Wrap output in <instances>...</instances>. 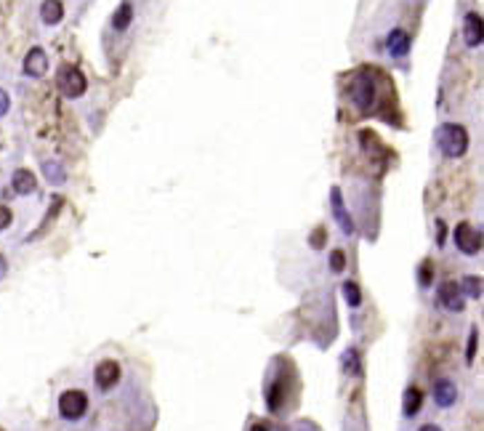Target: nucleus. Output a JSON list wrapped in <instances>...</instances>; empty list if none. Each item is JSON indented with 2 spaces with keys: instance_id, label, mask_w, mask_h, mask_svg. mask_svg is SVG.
I'll return each mask as SVG.
<instances>
[{
  "instance_id": "obj_17",
  "label": "nucleus",
  "mask_w": 484,
  "mask_h": 431,
  "mask_svg": "<svg viewBox=\"0 0 484 431\" xmlns=\"http://www.w3.org/2000/svg\"><path fill=\"white\" fill-rule=\"evenodd\" d=\"M344 298L348 306H360L362 304V291H360V285L357 282H344Z\"/></svg>"
},
{
  "instance_id": "obj_14",
  "label": "nucleus",
  "mask_w": 484,
  "mask_h": 431,
  "mask_svg": "<svg viewBox=\"0 0 484 431\" xmlns=\"http://www.w3.org/2000/svg\"><path fill=\"white\" fill-rule=\"evenodd\" d=\"M386 48H389V53L391 56H404L407 53V48H410V37H407V33L404 30H394V33L386 37Z\"/></svg>"
},
{
  "instance_id": "obj_1",
  "label": "nucleus",
  "mask_w": 484,
  "mask_h": 431,
  "mask_svg": "<svg viewBox=\"0 0 484 431\" xmlns=\"http://www.w3.org/2000/svg\"><path fill=\"white\" fill-rule=\"evenodd\" d=\"M436 144L447 157H463L468 149V131L458 122H445L436 131Z\"/></svg>"
},
{
  "instance_id": "obj_18",
  "label": "nucleus",
  "mask_w": 484,
  "mask_h": 431,
  "mask_svg": "<svg viewBox=\"0 0 484 431\" xmlns=\"http://www.w3.org/2000/svg\"><path fill=\"white\" fill-rule=\"evenodd\" d=\"M460 293L471 295V298H482V279L479 277H466L460 285Z\"/></svg>"
},
{
  "instance_id": "obj_15",
  "label": "nucleus",
  "mask_w": 484,
  "mask_h": 431,
  "mask_svg": "<svg viewBox=\"0 0 484 431\" xmlns=\"http://www.w3.org/2000/svg\"><path fill=\"white\" fill-rule=\"evenodd\" d=\"M133 21V6L131 3H122L120 8L115 11V17H112V27L122 33V30H128V24Z\"/></svg>"
},
{
  "instance_id": "obj_30",
  "label": "nucleus",
  "mask_w": 484,
  "mask_h": 431,
  "mask_svg": "<svg viewBox=\"0 0 484 431\" xmlns=\"http://www.w3.org/2000/svg\"><path fill=\"white\" fill-rule=\"evenodd\" d=\"M250 431H269V429H266L263 423H256V426H253V429H250Z\"/></svg>"
},
{
  "instance_id": "obj_12",
  "label": "nucleus",
  "mask_w": 484,
  "mask_h": 431,
  "mask_svg": "<svg viewBox=\"0 0 484 431\" xmlns=\"http://www.w3.org/2000/svg\"><path fill=\"white\" fill-rule=\"evenodd\" d=\"M11 187L17 194H32L37 190V178H35L32 171H27V168H17L14 176H11Z\"/></svg>"
},
{
  "instance_id": "obj_2",
  "label": "nucleus",
  "mask_w": 484,
  "mask_h": 431,
  "mask_svg": "<svg viewBox=\"0 0 484 431\" xmlns=\"http://www.w3.org/2000/svg\"><path fill=\"white\" fill-rule=\"evenodd\" d=\"M348 93H351V102L357 104L362 112H370L375 99H378V86H375V80H373L367 72H360V75L351 80Z\"/></svg>"
},
{
  "instance_id": "obj_28",
  "label": "nucleus",
  "mask_w": 484,
  "mask_h": 431,
  "mask_svg": "<svg viewBox=\"0 0 484 431\" xmlns=\"http://www.w3.org/2000/svg\"><path fill=\"white\" fill-rule=\"evenodd\" d=\"M418 431H442V429H439L436 423H426V426H420Z\"/></svg>"
},
{
  "instance_id": "obj_5",
  "label": "nucleus",
  "mask_w": 484,
  "mask_h": 431,
  "mask_svg": "<svg viewBox=\"0 0 484 431\" xmlns=\"http://www.w3.org/2000/svg\"><path fill=\"white\" fill-rule=\"evenodd\" d=\"M455 245H458L460 253H466V256H476V253L482 250V232H479L474 224L463 221V224L455 229Z\"/></svg>"
},
{
  "instance_id": "obj_24",
  "label": "nucleus",
  "mask_w": 484,
  "mask_h": 431,
  "mask_svg": "<svg viewBox=\"0 0 484 431\" xmlns=\"http://www.w3.org/2000/svg\"><path fill=\"white\" fill-rule=\"evenodd\" d=\"M11 221H14V213H11V208L0 203V232H3V229H8V226H11Z\"/></svg>"
},
{
  "instance_id": "obj_20",
  "label": "nucleus",
  "mask_w": 484,
  "mask_h": 431,
  "mask_svg": "<svg viewBox=\"0 0 484 431\" xmlns=\"http://www.w3.org/2000/svg\"><path fill=\"white\" fill-rule=\"evenodd\" d=\"M434 279V266L431 261H426V264H420V272H418V282L423 285V288H429Z\"/></svg>"
},
{
  "instance_id": "obj_23",
  "label": "nucleus",
  "mask_w": 484,
  "mask_h": 431,
  "mask_svg": "<svg viewBox=\"0 0 484 431\" xmlns=\"http://www.w3.org/2000/svg\"><path fill=\"white\" fill-rule=\"evenodd\" d=\"M476 341H479V330H471V341L466 346V363H474V354H476Z\"/></svg>"
},
{
  "instance_id": "obj_4",
  "label": "nucleus",
  "mask_w": 484,
  "mask_h": 431,
  "mask_svg": "<svg viewBox=\"0 0 484 431\" xmlns=\"http://www.w3.org/2000/svg\"><path fill=\"white\" fill-rule=\"evenodd\" d=\"M59 88H62V93H64L67 99H77V96L86 93L88 80H86V75H83L77 67H72V64H62V67H59Z\"/></svg>"
},
{
  "instance_id": "obj_19",
  "label": "nucleus",
  "mask_w": 484,
  "mask_h": 431,
  "mask_svg": "<svg viewBox=\"0 0 484 431\" xmlns=\"http://www.w3.org/2000/svg\"><path fill=\"white\" fill-rule=\"evenodd\" d=\"M330 269H333L335 275H341V272L346 269V253L341 250V248L330 253Z\"/></svg>"
},
{
  "instance_id": "obj_3",
  "label": "nucleus",
  "mask_w": 484,
  "mask_h": 431,
  "mask_svg": "<svg viewBox=\"0 0 484 431\" xmlns=\"http://www.w3.org/2000/svg\"><path fill=\"white\" fill-rule=\"evenodd\" d=\"M88 413V394L83 389H67L59 397V415L64 421H80Z\"/></svg>"
},
{
  "instance_id": "obj_22",
  "label": "nucleus",
  "mask_w": 484,
  "mask_h": 431,
  "mask_svg": "<svg viewBox=\"0 0 484 431\" xmlns=\"http://www.w3.org/2000/svg\"><path fill=\"white\" fill-rule=\"evenodd\" d=\"M43 168H46V176H48L51 181H64V171L59 168V163H46Z\"/></svg>"
},
{
  "instance_id": "obj_9",
  "label": "nucleus",
  "mask_w": 484,
  "mask_h": 431,
  "mask_svg": "<svg viewBox=\"0 0 484 431\" xmlns=\"http://www.w3.org/2000/svg\"><path fill=\"white\" fill-rule=\"evenodd\" d=\"M434 402L439 407H452L458 402V386L449 378H439L434 383Z\"/></svg>"
},
{
  "instance_id": "obj_6",
  "label": "nucleus",
  "mask_w": 484,
  "mask_h": 431,
  "mask_svg": "<svg viewBox=\"0 0 484 431\" xmlns=\"http://www.w3.org/2000/svg\"><path fill=\"white\" fill-rule=\"evenodd\" d=\"M93 380H96V386L102 392L115 389L120 383V365L115 363V360H102V363L96 365V370H93Z\"/></svg>"
},
{
  "instance_id": "obj_7",
  "label": "nucleus",
  "mask_w": 484,
  "mask_h": 431,
  "mask_svg": "<svg viewBox=\"0 0 484 431\" xmlns=\"http://www.w3.org/2000/svg\"><path fill=\"white\" fill-rule=\"evenodd\" d=\"M46 69H48V56H46V51H43L40 46L30 48L27 56H24V75H27V77H43Z\"/></svg>"
},
{
  "instance_id": "obj_29",
  "label": "nucleus",
  "mask_w": 484,
  "mask_h": 431,
  "mask_svg": "<svg viewBox=\"0 0 484 431\" xmlns=\"http://www.w3.org/2000/svg\"><path fill=\"white\" fill-rule=\"evenodd\" d=\"M436 226H439V245H442V242H445V224H442V221H436Z\"/></svg>"
},
{
  "instance_id": "obj_31",
  "label": "nucleus",
  "mask_w": 484,
  "mask_h": 431,
  "mask_svg": "<svg viewBox=\"0 0 484 431\" xmlns=\"http://www.w3.org/2000/svg\"><path fill=\"white\" fill-rule=\"evenodd\" d=\"M0 431H3V429H0Z\"/></svg>"
},
{
  "instance_id": "obj_13",
  "label": "nucleus",
  "mask_w": 484,
  "mask_h": 431,
  "mask_svg": "<svg viewBox=\"0 0 484 431\" xmlns=\"http://www.w3.org/2000/svg\"><path fill=\"white\" fill-rule=\"evenodd\" d=\"M40 19H43V24H59L62 19H64V3L62 0H43L40 3Z\"/></svg>"
},
{
  "instance_id": "obj_11",
  "label": "nucleus",
  "mask_w": 484,
  "mask_h": 431,
  "mask_svg": "<svg viewBox=\"0 0 484 431\" xmlns=\"http://www.w3.org/2000/svg\"><path fill=\"white\" fill-rule=\"evenodd\" d=\"M330 203H333V213H335V221L341 224V229H344L346 235H354V221H351V216L346 210L344 197H341L338 187H333V192H330Z\"/></svg>"
},
{
  "instance_id": "obj_27",
  "label": "nucleus",
  "mask_w": 484,
  "mask_h": 431,
  "mask_svg": "<svg viewBox=\"0 0 484 431\" xmlns=\"http://www.w3.org/2000/svg\"><path fill=\"white\" fill-rule=\"evenodd\" d=\"M6 272H8V264H6V259H3V256H0V279H3V277H6Z\"/></svg>"
},
{
  "instance_id": "obj_8",
  "label": "nucleus",
  "mask_w": 484,
  "mask_h": 431,
  "mask_svg": "<svg viewBox=\"0 0 484 431\" xmlns=\"http://www.w3.org/2000/svg\"><path fill=\"white\" fill-rule=\"evenodd\" d=\"M482 37H484L482 17H479L476 11H468V14H466V24H463V40H466V46H468V48H476V46H482Z\"/></svg>"
},
{
  "instance_id": "obj_21",
  "label": "nucleus",
  "mask_w": 484,
  "mask_h": 431,
  "mask_svg": "<svg viewBox=\"0 0 484 431\" xmlns=\"http://www.w3.org/2000/svg\"><path fill=\"white\" fill-rule=\"evenodd\" d=\"M344 370L346 373H360V367H357V351L354 349H348L344 354Z\"/></svg>"
},
{
  "instance_id": "obj_16",
  "label": "nucleus",
  "mask_w": 484,
  "mask_h": 431,
  "mask_svg": "<svg viewBox=\"0 0 484 431\" xmlns=\"http://www.w3.org/2000/svg\"><path fill=\"white\" fill-rule=\"evenodd\" d=\"M420 405H423V392L418 386H410L404 392V415H415L420 410Z\"/></svg>"
},
{
  "instance_id": "obj_25",
  "label": "nucleus",
  "mask_w": 484,
  "mask_h": 431,
  "mask_svg": "<svg viewBox=\"0 0 484 431\" xmlns=\"http://www.w3.org/2000/svg\"><path fill=\"white\" fill-rule=\"evenodd\" d=\"M325 240H328V232H325V226H319V229L311 235V245L319 248V245H325Z\"/></svg>"
},
{
  "instance_id": "obj_10",
  "label": "nucleus",
  "mask_w": 484,
  "mask_h": 431,
  "mask_svg": "<svg viewBox=\"0 0 484 431\" xmlns=\"http://www.w3.org/2000/svg\"><path fill=\"white\" fill-rule=\"evenodd\" d=\"M439 304L449 311H463V293L458 282H445L439 288Z\"/></svg>"
},
{
  "instance_id": "obj_26",
  "label": "nucleus",
  "mask_w": 484,
  "mask_h": 431,
  "mask_svg": "<svg viewBox=\"0 0 484 431\" xmlns=\"http://www.w3.org/2000/svg\"><path fill=\"white\" fill-rule=\"evenodd\" d=\"M8 109H11V96H8V93L0 88V118H3V115H8Z\"/></svg>"
}]
</instances>
